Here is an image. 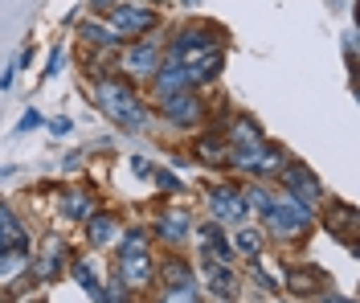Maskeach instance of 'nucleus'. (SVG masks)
Masks as SVG:
<instances>
[{"mask_svg": "<svg viewBox=\"0 0 360 303\" xmlns=\"http://www.w3.org/2000/svg\"><path fill=\"white\" fill-rule=\"evenodd\" d=\"M82 37H86L90 46H119V41H123V37L115 33L111 25H98V21L82 25Z\"/></svg>", "mask_w": 360, "mask_h": 303, "instance_id": "9b49d317", "label": "nucleus"}, {"mask_svg": "<svg viewBox=\"0 0 360 303\" xmlns=\"http://www.w3.org/2000/svg\"><path fill=\"white\" fill-rule=\"evenodd\" d=\"M197 156H205V160H225V152L217 140H201L197 143Z\"/></svg>", "mask_w": 360, "mask_h": 303, "instance_id": "dca6fc26", "label": "nucleus"}, {"mask_svg": "<svg viewBox=\"0 0 360 303\" xmlns=\"http://www.w3.org/2000/svg\"><path fill=\"white\" fill-rule=\"evenodd\" d=\"M209 209L217 213L221 221H242V217H246V201H242L233 188H217V193L209 197Z\"/></svg>", "mask_w": 360, "mask_h": 303, "instance_id": "0eeeda50", "label": "nucleus"}, {"mask_svg": "<svg viewBox=\"0 0 360 303\" xmlns=\"http://www.w3.org/2000/svg\"><path fill=\"white\" fill-rule=\"evenodd\" d=\"M58 70H62V49H53V58H49V66H45V78L58 74Z\"/></svg>", "mask_w": 360, "mask_h": 303, "instance_id": "4be33fe9", "label": "nucleus"}, {"mask_svg": "<svg viewBox=\"0 0 360 303\" xmlns=\"http://www.w3.org/2000/svg\"><path fill=\"white\" fill-rule=\"evenodd\" d=\"M119 221H115V217H107V213H103V217H90V242H94V246H111L115 238H119Z\"/></svg>", "mask_w": 360, "mask_h": 303, "instance_id": "9d476101", "label": "nucleus"}, {"mask_svg": "<svg viewBox=\"0 0 360 303\" xmlns=\"http://www.w3.org/2000/svg\"><path fill=\"white\" fill-rule=\"evenodd\" d=\"M180 4H201V0H180Z\"/></svg>", "mask_w": 360, "mask_h": 303, "instance_id": "a878e982", "label": "nucleus"}, {"mask_svg": "<svg viewBox=\"0 0 360 303\" xmlns=\"http://www.w3.org/2000/svg\"><path fill=\"white\" fill-rule=\"evenodd\" d=\"M90 209H94L90 193H74V201H66V213H70V217H90Z\"/></svg>", "mask_w": 360, "mask_h": 303, "instance_id": "4468645a", "label": "nucleus"}, {"mask_svg": "<svg viewBox=\"0 0 360 303\" xmlns=\"http://www.w3.org/2000/svg\"><path fill=\"white\" fill-rule=\"evenodd\" d=\"M238 246H242L246 254H258V246H262V238H258L254 230H242V233H238Z\"/></svg>", "mask_w": 360, "mask_h": 303, "instance_id": "f3484780", "label": "nucleus"}, {"mask_svg": "<svg viewBox=\"0 0 360 303\" xmlns=\"http://www.w3.org/2000/svg\"><path fill=\"white\" fill-rule=\"evenodd\" d=\"M143 4H160V0H143Z\"/></svg>", "mask_w": 360, "mask_h": 303, "instance_id": "bb28decb", "label": "nucleus"}, {"mask_svg": "<svg viewBox=\"0 0 360 303\" xmlns=\"http://www.w3.org/2000/svg\"><path fill=\"white\" fill-rule=\"evenodd\" d=\"M283 181H287L291 193H299L303 205H315V201L323 197V185H319V176H315L307 164H287V168H283Z\"/></svg>", "mask_w": 360, "mask_h": 303, "instance_id": "20e7f679", "label": "nucleus"}, {"mask_svg": "<svg viewBox=\"0 0 360 303\" xmlns=\"http://www.w3.org/2000/svg\"><path fill=\"white\" fill-rule=\"evenodd\" d=\"M266 226L278 233V238H295V233H303L311 226V205H303L295 193L274 197V205L266 209Z\"/></svg>", "mask_w": 360, "mask_h": 303, "instance_id": "f03ea898", "label": "nucleus"}, {"mask_svg": "<svg viewBox=\"0 0 360 303\" xmlns=\"http://www.w3.org/2000/svg\"><path fill=\"white\" fill-rule=\"evenodd\" d=\"M160 107H164V119H168V123H176V127H193V123L201 119V98H197V94H188V91L168 94Z\"/></svg>", "mask_w": 360, "mask_h": 303, "instance_id": "39448f33", "label": "nucleus"}, {"mask_svg": "<svg viewBox=\"0 0 360 303\" xmlns=\"http://www.w3.org/2000/svg\"><path fill=\"white\" fill-rule=\"evenodd\" d=\"M323 303H352V299H340V295H332V299H323Z\"/></svg>", "mask_w": 360, "mask_h": 303, "instance_id": "393cba45", "label": "nucleus"}, {"mask_svg": "<svg viewBox=\"0 0 360 303\" xmlns=\"http://www.w3.org/2000/svg\"><path fill=\"white\" fill-rule=\"evenodd\" d=\"M74 275H78V283H86L90 291H98V279H94V271H90L86 262H78V266H74Z\"/></svg>", "mask_w": 360, "mask_h": 303, "instance_id": "6ab92c4d", "label": "nucleus"}, {"mask_svg": "<svg viewBox=\"0 0 360 303\" xmlns=\"http://www.w3.org/2000/svg\"><path fill=\"white\" fill-rule=\"evenodd\" d=\"M41 123H45V119L37 115L33 107H29V111H25V115H21V123H17V131H33V127H41Z\"/></svg>", "mask_w": 360, "mask_h": 303, "instance_id": "a211bd4d", "label": "nucleus"}, {"mask_svg": "<svg viewBox=\"0 0 360 303\" xmlns=\"http://www.w3.org/2000/svg\"><path fill=\"white\" fill-rule=\"evenodd\" d=\"M49 131H53V136H70V131H74V123H70V119H53V123H49Z\"/></svg>", "mask_w": 360, "mask_h": 303, "instance_id": "412c9836", "label": "nucleus"}, {"mask_svg": "<svg viewBox=\"0 0 360 303\" xmlns=\"http://www.w3.org/2000/svg\"><path fill=\"white\" fill-rule=\"evenodd\" d=\"M156 185H160V188H172V193H180V181L172 176V172H156Z\"/></svg>", "mask_w": 360, "mask_h": 303, "instance_id": "aec40b11", "label": "nucleus"}, {"mask_svg": "<svg viewBox=\"0 0 360 303\" xmlns=\"http://www.w3.org/2000/svg\"><path fill=\"white\" fill-rule=\"evenodd\" d=\"M160 25V17L152 8H143V4H135V0H123V4H115L111 8V29L119 37H135V33H152Z\"/></svg>", "mask_w": 360, "mask_h": 303, "instance_id": "7ed1b4c3", "label": "nucleus"}, {"mask_svg": "<svg viewBox=\"0 0 360 303\" xmlns=\"http://www.w3.org/2000/svg\"><path fill=\"white\" fill-rule=\"evenodd\" d=\"M184 233H188V217H184V213H172V217L160 221V238H164V242H180Z\"/></svg>", "mask_w": 360, "mask_h": 303, "instance_id": "f8f14e48", "label": "nucleus"}, {"mask_svg": "<svg viewBox=\"0 0 360 303\" xmlns=\"http://www.w3.org/2000/svg\"><path fill=\"white\" fill-rule=\"evenodd\" d=\"M98 303H127V283L115 279L111 291H98Z\"/></svg>", "mask_w": 360, "mask_h": 303, "instance_id": "2eb2a0df", "label": "nucleus"}, {"mask_svg": "<svg viewBox=\"0 0 360 303\" xmlns=\"http://www.w3.org/2000/svg\"><path fill=\"white\" fill-rule=\"evenodd\" d=\"M123 70L135 74V78H152V74L160 70V49L152 46V41H139V46H131L127 53H123Z\"/></svg>", "mask_w": 360, "mask_h": 303, "instance_id": "423d86ee", "label": "nucleus"}, {"mask_svg": "<svg viewBox=\"0 0 360 303\" xmlns=\"http://www.w3.org/2000/svg\"><path fill=\"white\" fill-rule=\"evenodd\" d=\"M98 8H115V4H123V0H94Z\"/></svg>", "mask_w": 360, "mask_h": 303, "instance_id": "b1692460", "label": "nucleus"}, {"mask_svg": "<svg viewBox=\"0 0 360 303\" xmlns=\"http://www.w3.org/2000/svg\"><path fill=\"white\" fill-rule=\"evenodd\" d=\"M229 136L238 140V148H246V143H262V127H258V119L238 115L233 119V127H229Z\"/></svg>", "mask_w": 360, "mask_h": 303, "instance_id": "1a4fd4ad", "label": "nucleus"}, {"mask_svg": "<svg viewBox=\"0 0 360 303\" xmlns=\"http://www.w3.org/2000/svg\"><path fill=\"white\" fill-rule=\"evenodd\" d=\"M119 279L127 283V287H143V283L152 279V258L143 254H127L123 258V266H119Z\"/></svg>", "mask_w": 360, "mask_h": 303, "instance_id": "6e6552de", "label": "nucleus"}, {"mask_svg": "<svg viewBox=\"0 0 360 303\" xmlns=\"http://www.w3.org/2000/svg\"><path fill=\"white\" fill-rule=\"evenodd\" d=\"M287 283H291L295 291H303V295H307V291H315V283H323V275H319V271H291Z\"/></svg>", "mask_w": 360, "mask_h": 303, "instance_id": "ddd939ff", "label": "nucleus"}, {"mask_svg": "<svg viewBox=\"0 0 360 303\" xmlns=\"http://www.w3.org/2000/svg\"><path fill=\"white\" fill-rule=\"evenodd\" d=\"M131 168L139 172V176H152V168H148V160H143V156H135V160H131Z\"/></svg>", "mask_w": 360, "mask_h": 303, "instance_id": "5701e85b", "label": "nucleus"}, {"mask_svg": "<svg viewBox=\"0 0 360 303\" xmlns=\"http://www.w3.org/2000/svg\"><path fill=\"white\" fill-rule=\"evenodd\" d=\"M94 103L103 115H111L119 127H148V111H143V98L135 94L131 82L123 78H103L94 86Z\"/></svg>", "mask_w": 360, "mask_h": 303, "instance_id": "f257e3e1", "label": "nucleus"}]
</instances>
